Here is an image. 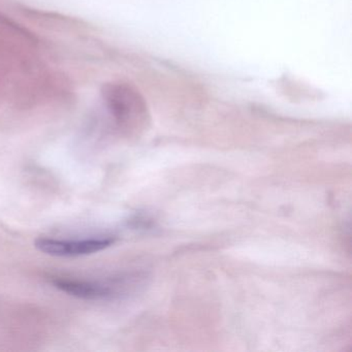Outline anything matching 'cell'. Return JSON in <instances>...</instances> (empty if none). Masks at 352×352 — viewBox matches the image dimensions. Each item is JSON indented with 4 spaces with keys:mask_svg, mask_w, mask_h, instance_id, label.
<instances>
[{
    "mask_svg": "<svg viewBox=\"0 0 352 352\" xmlns=\"http://www.w3.org/2000/svg\"><path fill=\"white\" fill-rule=\"evenodd\" d=\"M104 102L115 121L125 129H141L149 119L147 104L139 90L124 82L104 86Z\"/></svg>",
    "mask_w": 352,
    "mask_h": 352,
    "instance_id": "6da1fadb",
    "label": "cell"
},
{
    "mask_svg": "<svg viewBox=\"0 0 352 352\" xmlns=\"http://www.w3.org/2000/svg\"><path fill=\"white\" fill-rule=\"evenodd\" d=\"M112 238L86 239V240H56L41 238L36 241L38 250L52 256L73 257L92 254L114 244Z\"/></svg>",
    "mask_w": 352,
    "mask_h": 352,
    "instance_id": "7a4b0ae2",
    "label": "cell"
},
{
    "mask_svg": "<svg viewBox=\"0 0 352 352\" xmlns=\"http://www.w3.org/2000/svg\"><path fill=\"white\" fill-rule=\"evenodd\" d=\"M52 283L61 292L83 300H102V298H110L115 294L114 287L112 285L98 283V282L55 278L52 280Z\"/></svg>",
    "mask_w": 352,
    "mask_h": 352,
    "instance_id": "3957f363",
    "label": "cell"
}]
</instances>
